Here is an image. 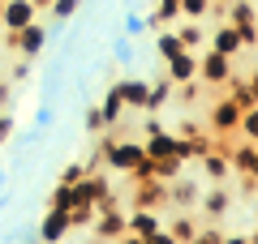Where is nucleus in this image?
I'll use <instances>...</instances> for the list:
<instances>
[{
	"instance_id": "17",
	"label": "nucleus",
	"mask_w": 258,
	"mask_h": 244,
	"mask_svg": "<svg viewBox=\"0 0 258 244\" xmlns=\"http://www.w3.org/2000/svg\"><path fill=\"white\" fill-rule=\"evenodd\" d=\"M203 172H207V180H224V176L232 172L228 167V150H207L203 154Z\"/></svg>"
},
{
	"instance_id": "28",
	"label": "nucleus",
	"mask_w": 258,
	"mask_h": 244,
	"mask_svg": "<svg viewBox=\"0 0 258 244\" xmlns=\"http://www.w3.org/2000/svg\"><path fill=\"white\" fill-rule=\"evenodd\" d=\"M112 52H116V60H120V64H134V39H129V35H120Z\"/></svg>"
},
{
	"instance_id": "32",
	"label": "nucleus",
	"mask_w": 258,
	"mask_h": 244,
	"mask_svg": "<svg viewBox=\"0 0 258 244\" xmlns=\"http://www.w3.org/2000/svg\"><path fill=\"white\" fill-rule=\"evenodd\" d=\"M142 30H147V18H138V13H129V18H125V35L134 39V35H142Z\"/></svg>"
},
{
	"instance_id": "11",
	"label": "nucleus",
	"mask_w": 258,
	"mask_h": 244,
	"mask_svg": "<svg viewBox=\"0 0 258 244\" xmlns=\"http://www.w3.org/2000/svg\"><path fill=\"white\" fill-rule=\"evenodd\" d=\"M159 227H164V218H159L155 210L134 206V214H125V231H134V235H151V231H159Z\"/></svg>"
},
{
	"instance_id": "33",
	"label": "nucleus",
	"mask_w": 258,
	"mask_h": 244,
	"mask_svg": "<svg viewBox=\"0 0 258 244\" xmlns=\"http://www.w3.org/2000/svg\"><path fill=\"white\" fill-rule=\"evenodd\" d=\"M237 35H241V47H254L258 43V26L249 22V26H237Z\"/></svg>"
},
{
	"instance_id": "4",
	"label": "nucleus",
	"mask_w": 258,
	"mask_h": 244,
	"mask_svg": "<svg viewBox=\"0 0 258 244\" xmlns=\"http://www.w3.org/2000/svg\"><path fill=\"white\" fill-rule=\"evenodd\" d=\"M39 18V9L30 5V0H0V26L9 30H22V26H30V22Z\"/></svg>"
},
{
	"instance_id": "1",
	"label": "nucleus",
	"mask_w": 258,
	"mask_h": 244,
	"mask_svg": "<svg viewBox=\"0 0 258 244\" xmlns=\"http://www.w3.org/2000/svg\"><path fill=\"white\" fill-rule=\"evenodd\" d=\"M142 142H129V137H108V142H99V163H108L112 172L120 176H134L142 167Z\"/></svg>"
},
{
	"instance_id": "7",
	"label": "nucleus",
	"mask_w": 258,
	"mask_h": 244,
	"mask_svg": "<svg viewBox=\"0 0 258 244\" xmlns=\"http://www.w3.org/2000/svg\"><path fill=\"white\" fill-rule=\"evenodd\" d=\"M237 120H241V103L232 99V94H224L220 103H211V129L215 133H232Z\"/></svg>"
},
{
	"instance_id": "3",
	"label": "nucleus",
	"mask_w": 258,
	"mask_h": 244,
	"mask_svg": "<svg viewBox=\"0 0 258 244\" xmlns=\"http://www.w3.org/2000/svg\"><path fill=\"white\" fill-rule=\"evenodd\" d=\"M232 77V56H220L207 47L203 56H198V81H207V86H228Z\"/></svg>"
},
{
	"instance_id": "26",
	"label": "nucleus",
	"mask_w": 258,
	"mask_h": 244,
	"mask_svg": "<svg viewBox=\"0 0 258 244\" xmlns=\"http://www.w3.org/2000/svg\"><path fill=\"white\" fill-rule=\"evenodd\" d=\"M47 9H52L56 22H69L78 9H82V0H47Z\"/></svg>"
},
{
	"instance_id": "24",
	"label": "nucleus",
	"mask_w": 258,
	"mask_h": 244,
	"mask_svg": "<svg viewBox=\"0 0 258 244\" xmlns=\"http://www.w3.org/2000/svg\"><path fill=\"white\" fill-rule=\"evenodd\" d=\"M176 13H181L185 22H198L211 13V0H176Z\"/></svg>"
},
{
	"instance_id": "23",
	"label": "nucleus",
	"mask_w": 258,
	"mask_h": 244,
	"mask_svg": "<svg viewBox=\"0 0 258 244\" xmlns=\"http://www.w3.org/2000/svg\"><path fill=\"white\" fill-rule=\"evenodd\" d=\"M181 13H176V0H159L155 5V13L147 18V30H155V26H164V22H176Z\"/></svg>"
},
{
	"instance_id": "8",
	"label": "nucleus",
	"mask_w": 258,
	"mask_h": 244,
	"mask_svg": "<svg viewBox=\"0 0 258 244\" xmlns=\"http://www.w3.org/2000/svg\"><path fill=\"white\" fill-rule=\"evenodd\" d=\"M64 235H69V218H64V210L47 206V214L39 218V240H43V244H60Z\"/></svg>"
},
{
	"instance_id": "18",
	"label": "nucleus",
	"mask_w": 258,
	"mask_h": 244,
	"mask_svg": "<svg viewBox=\"0 0 258 244\" xmlns=\"http://www.w3.org/2000/svg\"><path fill=\"white\" fill-rule=\"evenodd\" d=\"M99 116H103V125H108V129H116V125H120V116H125V103H120L116 86H112V90L103 94V103H99Z\"/></svg>"
},
{
	"instance_id": "38",
	"label": "nucleus",
	"mask_w": 258,
	"mask_h": 244,
	"mask_svg": "<svg viewBox=\"0 0 258 244\" xmlns=\"http://www.w3.org/2000/svg\"><path fill=\"white\" fill-rule=\"evenodd\" d=\"M112 244H142V235H134V231H120Z\"/></svg>"
},
{
	"instance_id": "40",
	"label": "nucleus",
	"mask_w": 258,
	"mask_h": 244,
	"mask_svg": "<svg viewBox=\"0 0 258 244\" xmlns=\"http://www.w3.org/2000/svg\"><path fill=\"white\" fill-rule=\"evenodd\" d=\"M220 244H254V240H249V235H224Z\"/></svg>"
},
{
	"instance_id": "22",
	"label": "nucleus",
	"mask_w": 258,
	"mask_h": 244,
	"mask_svg": "<svg viewBox=\"0 0 258 244\" xmlns=\"http://www.w3.org/2000/svg\"><path fill=\"white\" fill-rule=\"evenodd\" d=\"M176 39H181L185 52H194V47H203V43H207V35H203V26H198V22H185V26L176 30Z\"/></svg>"
},
{
	"instance_id": "30",
	"label": "nucleus",
	"mask_w": 258,
	"mask_h": 244,
	"mask_svg": "<svg viewBox=\"0 0 258 244\" xmlns=\"http://www.w3.org/2000/svg\"><path fill=\"white\" fill-rule=\"evenodd\" d=\"M220 240H224V231H220V227H207V231L198 227V235H194L189 244H220Z\"/></svg>"
},
{
	"instance_id": "41",
	"label": "nucleus",
	"mask_w": 258,
	"mask_h": 244,
	"mask_svg": "<svg viewBox=\"0 0 258 244\" xmlns=\"http://www.w3.org/2000/svg\"><path fill=\"white\" fill-rule=\"evenodd\" d=\"M0 189H5V172H0Z\"/></svg>"
},
{
	"instance_id": "10",
	"label": "nucleus",
	"mask_w": 258,
	"mask_h": 244,
	"mask_svg": "<svg viewBox=\"0 0 258 244\" xmlns=\"http://www.w3.org/2000/svg\"><path fill=\"white\" fill-rule=\"evenodd\" d=\"M147 86H151V81H142V77L116 81V94H120V103H125V111H142V103H147Z\"/></svg>"
},
{
	"instance_id": "13",
	"label": "nucleus",
	"mask_w": 258,
	"mask_h": 244,
	"mask_svg": "<svg viewBox=\"0 0 258 244\" xmlns=\"http://www.w3.org/2000/svg\"><path fill=\"white\" fill-rule=\"evenodd\" d=\"M198 197H203V193H198V184H185L181 176H172V180H168V201H172L176 210H185V206H198Z\"/></svg>"
},
{
	"instance_id": "37",
	"label": "nucleus",
	"mask_w": 258,
	"mask_h": 244,
	"mask_svg": "<svg viewBox=\"0 0 258 244\" xmlns=\"http://www.w3.org/2000/svg\"><path fill=\"white\" fill-rule=\"evenodd\" d=\"M52 120H56V111H52V107H47V103H43V107L35 111V129H47V125H52Z\"/></svg>"
},
{
	"instance_id": "21",
	"label": "nucleus",
	"mask_w": 258,
	"mask_h": 244,
	"mask_svg": "<svg viewBox=\"0 0 258 244\" xmlns=\"http://www.w3.org/2000/svg\"><path fill=\"white\" fill-rule=\"evenodd\" d=\"M64 218H69V227H91V218H95V201H69Z\"/></svg>"
},
{
	"instance_id": "20",
	"label": "nucleus",
	"mask_w": 258,
	"mask_h": 244,
	"mask_svg": "<svg viewBox=\"0 0 258 244\" xmlns=\"http://www.w3.org/2000/svg\"><path fill=\"white\" fill-rule=\"evenodd\" d=\"M232 99L241 103V107H258V90H254V81H245V77H237V73H232Z\"/></svg>"
},
{
	"instance_id": "5",
	"label": "nucleus",
	"mask_w": 258,
	"mask_h": 244,
	"mask_svg": "<svg viewBox=\"0 0 258 244\" xmlns=\"http://www.w3.org/2000/svg\"><path fill=\"white\" fill-rule=\"evenodd\" d=\"M164 77L172 81V86H185V81H198V56L194 52H176L172 60H164Z\"/></svg>"
},
{
	"instance_id": "34",
	"label": "nucleus",
	"mask_w": 258,
	"mask_h": 244,
	"mask_svg": "<svg viewBox=\"0 0 258 244\" xmlns=\"http://www.w3.org/2000/svg\"><path fill=\"white\" fill-rule=\"evenodd\" d=\"M30 77V56H22V60H13V77L9 81H26Z\"/></svg>"
},
{
	"instance_id": "2",
	"label": "nucleus",
	"mask_w": 258,
	"mask_h": 244,
	"mask_svg": "<svg viewBox=\"0 0 258 244\" xmlns=\"http://www.w3.org/2000/svg\"><path fill=\"white\" fill-rule=\"evenodd\" d=\"M9 47H13L18 56H30V60H35V56L47 47V26L35 18L30 26H22V30H13V35H9Z\"/></svg>"
},
{
	"instance_id": "25",
	"label": "nucleus",
	"mask_w": 258,
	"mask_h": 244,
	"mask_svg": "<svg viewBox=\"0 0 258 244\" xmlns=\"http://www.w3.org/2000/svg\"><path fill=\"white\" fill-rule=\"evenodd\" d=\"M176 52H185L176 35H168V30H164V35H155V56H159V60H172Z\"/></svg>"
},
{
	"instance_id": "39",
	"label": "nucleus",
	"mask_w": 258,
	"mask_h": 244,
	"mask_svg": "<svg viewBox=\"0 0 258 244\" xmlns=\"http://www.w3.org/2000/svg\"><path fill=\"white\" fill-rule=\"evenodd\" d=\"M9 99H13V86H9V81H0V107H9Z\"/></svg>"
},
{
	"instance_id": "6",
	"label": "nucleus",
	"mask_w": 258,
	"mask_h": 244,
	"mask_svg": "<svg viewBox=\"0 0 258 244\" xmlns=\"http://www.w3.org/2000/svg\"><path fill=\"white\" fill-rule=\"evenodd\" d=\"M91 227H95L99 240H116V235L125 231V214H120V206H103V210H95Z\"/></svg>"
},
{
	"instance_id": "36",
	"label": "nucleus",
	"mask_w": 258,
	"mask_h": 244,
	"mask_svg": "<svg viewBox=\"0 0 258 244\" xmlns=\"http://www.w3.org/2000/svg\"><path fill=\"white\" fill-rule=\"evenodd\" d=\"M13 129H18V120H13V116H5V111H0V146H5V142H9V137H13Z\"/></svg>"
},
{
	"instance_id": "15",
	"label": "nucleus",
	"mask_w": 258,
	"mask_h": 244,
	"mask_svg": "<svg viewBox=\"0 0 258 244\" xmlns=\"http://www.w3.org/2000/svg\"><path fill=\"white\" fill-rule=\"evenodd\" d=\"M228 206H232V193L224 189V184H215V189L203 197V214L207 218H224V214H228Z\"/></svg>"
},
{
	"instance_id": "29",
	"label": "nucleus",
	"mask_w": 258,
	"mask_h": 244,
	"mask_svg": "<svg viewBox=\"0 0 258 244\" xmlns=\"http://www.w3.org/2000/svg\"><path fill=\"white\" fill-rule=\"evenodd\" d=\"M82 176H86V163H69V167L60 172V184H78Z\"/></svg>"
},
{
	"instance_id": "19",
	"label": "nucleus",
	"mask_w": 258,
	"mask_h": 244,
	"mask_svg": "<svg viewBox=\"0 0 258 244\" xmlns=\"http://www.w3.org/2000/svg\"><path fill=\"white\" fill-rule=\"evenodd\" d=\"M164 227H168V231H172V240L176 244H189L194 240V235H198V223H194V218H164Z\"/></svg>"
},
{
	"instance_id": "35",
	"label": "nucleus",
	"mask_w": 258,
	"mask_h": 244,
	"mask_svg": "<svg viewBox=\"0 0 258 244\" xmlns=\"http://www.w3.org/2000/svg\"><path fill=\"white\" fill-rule=\"evenodd\" d=\"M142 244H176V240H172V231H168V227H159V231L142 235Z\"/></svg>"
},
{
	"instance_id": "16",
	"label": "nucleus",
	"mask_w": 258,
	"mask_h": 244,
	"mask_svg": "<svg viewBox=\"0 0 258 244\" xmlns=\"http://www.w3.org/2000/svg\"><path fill=\"white\" fill-rule=\"evenodd\" d=\"M172 90H176V86H172V81H155V86H147V103H142V111H151V116H155V111H164L168 107V99H172Z\"/></svg>"
},
{
	"instance_id": "12",
	"label": "nucleus",
	"mask_w": 258,
	"mask_h": 244,
	"mask_svg": "<svg viewBox=\"0 0 258 244\" xmlns=\"http://www.w3.org/2000/svg\"><path fill=\"white\" fill-rule=\"evenodd\" d=\"M228 167H237L241 176H258V150H254V142L241 137L237 150H228Z\"/></svg>"
},
{
	"instance_id": "31",
	"label": "nucleus",
	"mask_w": 258,
	"mask_h": 244,
	"mask_svg": "<svg viewBox=\"0 0 258 244\" xmlns=\"http://www.w3.org/2000/svg\"><path fill=\"white\" fill-rule=\"evenodd\" d=\"M103 116H99V107H86V133H103Z\"/></svg>"
},
{
	"instance_id": "14",
	"label": "nucleus",
	"mask_w": 258,
	"mask_h": 244,
	"mask_svg": "<svg viewBox=\"0 0 258 244\" xmlns=\"http://www.w3.org/2000/svg\"><path fill=\"white\" fill-rule=\"evenodd\" d=\"M211 52H220V56H237V52H245V47H241V35H237V26H232V22H224V26L211 35Z\"/></svg>"
},
{
	"instance_id": "27",
	"label": "nucleus",
	"mask_w": 258,
	"mask_h": 244,
	"mask_svg": "<svg viewBox=\"0 0 258 244\" xmlns=\"http://www.w3.org/2000/svg\"><path fill=\"white\" fill-rule=\"evenodd\" d=\"M69 201H74V189H69V184H56L47 206H52V210H69Z\"/></svg>"
},
{
	"instance_id": "9",
	"label": "nucleus",
	"mask_w": 258,
	"mask_h": 244,
	"mask_svg": "<svg viewBox=\"0 0 258 244\" xmlns=\"http://www.w3.org/2000/svg\"><path fill=\"white\" fill-rule=\"evenodd\" d=\"M134 206H142V210L168 206V180H142V189L134 193Z\"/></svg>"
},
{
	"instance_id": "42",
	"label": "nucleus",
	"mask_w": 258,
	"mask_h": 244,
	"mask_svg": "<svg viewBox=\"0 0 258 244\" xmlns=\"http://www.w3.org/2000/svg\"><path fill=\"white\" fill-rule=\"evenodd\" d=\"M215 5H228V0H215Z\"/></svg>"
}]
</instances>
